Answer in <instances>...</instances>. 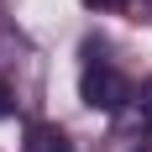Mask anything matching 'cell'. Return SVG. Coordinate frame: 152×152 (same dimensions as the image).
Listing matches in <instances>:
<instances>
[{"label":"cell","mask_w":152,"mask_h":152,"mask_svg":"<svg viewBox=\"0 0 152 152\" xmlns=\"http://www.w3.org/2000/svg\"><path fill=\"white\" fill-rule=\"evenodd\" d=\"M137 105H142V110H147V115H152V79H147V84H142V89H137Z\"/></svg>","instance_id":"277c9868"},{"label":"cell","mask_w":152,"mask_h":152,"mask_svg":"<svg viewBox=\"0 0 152 152\" xmlns=\"http://www.w3.org/2000/svg\"><path fill=\"white\" fill-rule=\"evenodd\" d=\"M0 115H11V89H5V79H0Z\"/></svg>","instance_id":"8992f818"},{"label":"cell","mask_w":152,"mask_h":152,"mask_svg":"<svg viewBox=\"0 0 152 152\" xmlns=\"http://www.w3.org/2000/svg\"><path fill=\"white\" fill-rule=\"evenodd\" d=\"M84 5H89V11H121L126 0H84Z\"/></svg>","instance_id":"5b68a950"},{"label":"cell","mask_w":152,"mask_h":152,"mask_svg":"<svg viewBox=\"0 0 152 152\" xmlns=\"http://www.w3.org/2000/svg\"><path fill=\"white\" fill-rule=\"evenodd\" d=\"M79 94L89 110H126L131 105V84L121 79V68L105 58H89L84 63V79H79Z\"/></svg>","instance_id":"6da1fadb"},{"label":"cell","mask_w":152,"mask_h":152,"mask_svg":"<svg viewBox=\"0 0 152 152\" xmlns=\"http://www.w3.org/2000/svg\"><path fill=\"white\" fill-rule=\"evenodd\" d=\"M147 147H152V115L142 105L115 110V121L105 131V152H147Z\"/></svg>","instance_id":"7a4b0ae2"},{"label":"cell","mask_w":152,"mask_h":152,"mask_svg":"<svg viewBox=\"0 0 152 152\" xmlns=\"http://www.w3.org/2000/svg\"><path fill=\"white\" fill-rule=\"evenodd\" d=\"M26 152H74V147H68V137H63L58 126H31Z\"/></svg>","instance_id":"3957f363"}]
</instances>
